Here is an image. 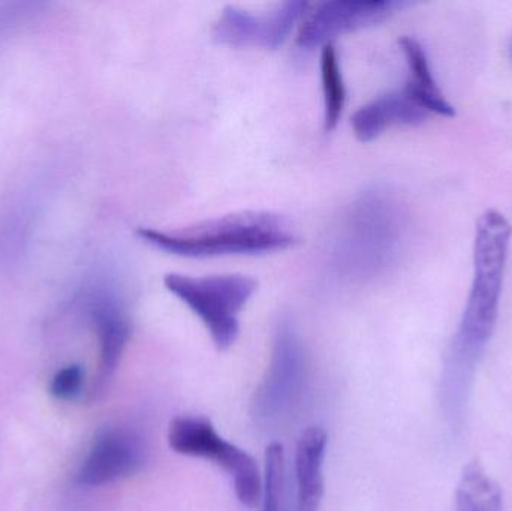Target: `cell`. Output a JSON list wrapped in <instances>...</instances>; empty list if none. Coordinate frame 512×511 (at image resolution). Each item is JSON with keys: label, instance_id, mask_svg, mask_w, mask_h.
<instances>
[{"label": "cell", "instance_id": "cell-18", "mask_svg": "<svg viewBox=\"0 0 512 511\" xmlns=\"http://www.w3.org/2000/svg\"><path fill=\"white\" fill-rule=\"evenodd\" d=\"M510 51H511V57H512V44H511V48H510Z\"/></svg>", "mask_w": 512, "mask_h": 511}, {"label": "cell", "instance_id": "cell-1", "mask_svg": "<svg viewBox=\"0 0 512 511\" xmlns=\"http://www.w3.org/2000/svg\"><path fill=\"white\" fill-rule=\"evenodd\" d=\"M512 227L504 213L489 209L478 218L474 279L465 311L448 350V368L468 371L492 341L501 311Z\"/></svg>", "mask_w": 512, "mask_h": 511}, {"label": "cell", "instance_id": "cell-16", "mask_svg": "<svg viewBox=\"0 0 512 511\" xmlns=\"http://www.w3.org/2000/svg\"><path fill=\"white\" fill-rule=\"evenodd\" d=\"M283 486V447L273 443L265 452L264 494L262 511H280Z\"/></svg>", "mask_w": 512, "mask_h": 511}, {"label": "cell", "instance_id": "cell-3", "mask_svg": "<svg viewBox=\"0 0 512 511\" xmlns=\"http://www.w3.org/2000/svg\"><path fill=\"white\" fill-rule=\"evenodd\" d=\"M164 284L203 321L219 351H227L239 338V314L258 287L255 279L245 275L195 278L182 273H168Z\"/></svg>", "mask_w": 512, "mask_h": 511}, {"label": "cell", "instance_id": "cell-17", "mask_svg": "<svg viewBox=\"0 0 512 511\" xmlns=\"http://www.w3.org/2000/svg\"><path fill=\"white\" fill-rule=\"evenodd\" d=\"M84 381H86V374L83 366H65L54 374L50 393L59 401H74L83 393Z\"/></svg>", "mask_w": 512, "mask_h": 511}, {"label": "cell", "instance_id": "cell-14", "mask_svg": "<svg viewBox=\"0 0 512 511\" xmlns=\"http://www.w3.org/2000/svg\"><path fill=\"white\" fill-rule=\"evenodd\" d=\"M457 511H502V492L478 462L463 470L456 492Z\"/></svg>", "mask_w": 512, "mask_h": 511}, {"label": "cell", "instance_id": "cell-6", "mask_svg": "<svg viewBox=\"0 0 512 511\" xmlns=\"http://www.w3.org/2000/svg\"><path fill=\"white\" fill-rule=\"evenodd\" d=\"M309 3L288 0L267 14L230 5L224 8L213 26V38L231 47H256L277 50L291 35L295 24L306 17Z\"/></svg>", "mask_w": 512, "mask_h": 511}, {"label": "cell", "instance_id": "cell-12", "mask_svg": "<svg viewBox=\"0 0 512 511\" xmlns=\"http://www.w3.org/2000/svg\"><path fill=\"white\" fill-rule=\"evenodd\" d=\"M328 438L324 429H306L295 450L297 511H319L324 497V459Z\"/></svg>", "mask_w": 512, "mask_h": 511}, {"label": "cell", "instance_id": "cell-13", "mask_svg": "<svg viewBox=\"0 0 512 511\" xmlns=\"http://www.w3.org/2000/svg\"><path fill=\"white\" fill-rule=\"evenodd\" d=\"M399 45L409 68V80L405 86L409 95L429 114L442 117L456 116V108L445 98L433 75L429 56L423 44L414 36H403L399 39Z\"/></svg>", "mask_w": 512, "mask_h": 511}, {"label": "cell", "instance_id": "cell-8", "mask_svg": "<svg viewBox=\"0 0 512 511\" xmlns=\"http://www.w3.org/2000/svg\"><path fill=\"white\" fill-rule=\"evenodd\" d=\"M84 309L99 342L98 372L92 389V398L96 399L108 389L119 369L131 338V321L122 299L113 288L105 285H96L87 291Z\"/></svg>", "mask_w": 512, "mask_h": 511}, {"label": "cell", "instance_id": "cell-4", "mask_svg": "<svg viewBox=\"0 0 512 511\" xmlns=\"http://www.w3.org/2000/svg\"><path fill=\"white\" fill-rule=\"evenodd\" d=\"M168 444L173 452L189 458L207 459L222 468L233 480L240 503L255 507L264 494V477L258 465L245 450L228 443L215 426L203 417L179 416L171 420Z\"/></svg>", "mask_w": 512, "mask_h": 511}, {"label": "cell", "instance_id": "cell-2", "mask_svg": "<svg viewBox=\"0 0 512 511\" xmlns=\"http://www.w3.org/2000/svg\"><path fill=\"white\" fill-rule=\"evenodd\" d=\"M135 234L159 251L185 258L271 254L297 242L289 222L271 212L231 213L171 231L140 227Z\"/></svg>", "mask_w": 512, "mask_h": 511}, {"label": "cell", "instance_id": "cell-7", "mask_svg": "<svg viewBox=\"0 0 512 511\" xmlns=\"http://www.w3.org/2000/svg\"><path fill=\"white\" fill-rule=\"evenodd\" d=\"M409 2L403 0H333L307 12L298 30L297 45L304 51L333 44V39L382 23Z\"/></svg>", "mask_w": 512, "mask_h": 511}, {"label": "cell", "instance_id": "cell-10", "mask_svg": "<svg viewBox=\"0 0 512 511\" xmlns=\"http://www.w3.org/2000/svg\"><path fill=\"white\" fill-rule=\"evenodd\" d=\"M146 462V446L137 432L110 428L96 437L77 473L84 488L111 485L138 473Z\"/></svg>", "mask_w": 512, "mask_h": 511}, {"label": "cell", "instance_id": "cell-15", "mask_svg": "<svg viewBox=\"0 0 512 511\" xmlns=\"http://www.w3.org/2000/svg\"><path fill=\"white\" fill-rule=\"evenodd\" d=\"M321 80L324 93V129L331 132L339 125L346 105L345 81L334 44L322 47Z\"/></svg>", "mask_w": 512, "mask_h": 511}, {"label": "cell", "instance_id": "cell-5", "mask_svg": "<svg viewBox=\"0 0 512 511\" xmlns=\"http://www.w3.org/2000/svg\"><path fill=\"white\" fill-rule=\"evenodd\" d=\"M358 260L369 272L387 269L399 257L406 236L402 203L387 189H372L358 201Z\"/></svg>", "mask_w": 512, "mask_h": 511}, {"label": "cell", "instance_id": "cell-9", "mask_svg": "<svg viewBox=\"0 0 512 511\" xmlns=\"http://www.w3.org/2000/svg\"><path fill=\"white\" fill-rule=\"evenodd\" d=\"M304 363L303 345L294 327L280 324L270 368L256 393L255 408L259 416L277 417L294 404L303 384Z\"/></svg>", "mask_w": 512, "mask_h": 511}, {"label": "cell", "instance_id": "cell-11", "mask_svg": "<svg viewBox=\"0 0 512 511\" xmlns=\"http://www.w3.org/2000/svg\"><path fill=\"white\" fill-rule=\"evenodd\" d=\"M429 116L408 90H396L358 108L352 116V129L357 140L369 143L393 126L420 125Z\"/></svg>", "mask_w": 512, "mask_h": 511}]
</instances>
